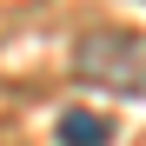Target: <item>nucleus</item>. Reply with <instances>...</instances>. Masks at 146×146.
Segmentation results:
<instances>
[{
    "label": "nucleus",
    "mask_w": 146,
    "mask_h": 146,
    "mask_svg": "<svg viewBox=\"0 0 146 146\" xmlns=\"http://www.w3.org/2000/svg\"><path fill=\"white\" fill-rule=\"evenodd\" d=\"M73 73L100 93H119V100H139L146 93V33L133 27H93L73 46Z\"/></svg>",
    "instance_id": "f257e3e1"
},
{
    "label": "nucleus",
    "mask_w": 146,
    "mask_h": 146,
    "mask_svg": "<svg viewBox=\"0 0 146 146\" xmlns=\"http://www.w3.org/2000/svg\"><path fill=\"white\" fill-rule=\"evenodd\" d=\"M53 139H60V146H113V119H106V113H86V106H73V113H60Z\"/></svg>",
    "instance_id": "f03ea898"
}]
</instances>
